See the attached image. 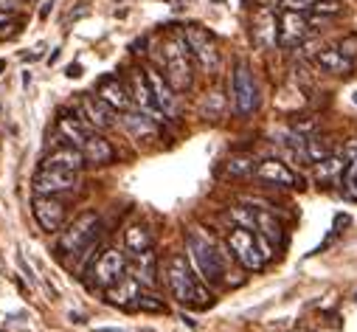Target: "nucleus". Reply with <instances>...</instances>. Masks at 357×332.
Instances as JSON below:
<instances>
[{
  "instance_id": "4be33fe9",
  "label": "nucleus",
  "mask_w": 357,
  "mask_h": 332,
  "mask_svg": "<svg viewBox=\"0 0 357 332\" xmlns=\"http://www.w3.org/2000/svg\"><path fill=\"white\" fill-rule=\"evenodd\" d=\"M130 273H132L141 285H146V287H155V285H158V259H155V254H152V248H146V251L135 254V262L130 265Z\"/></svg>"
},
{
  "instance_id": "c756f323",
  "label": "nucleus",
  "mask_w": 357,
  "mask_h": 332,
  "mask_svg": "<svg viewBox=\"0 0 357 332\" xmlns=\"http://www.w3.org/2000/svg\"><path fill=\"white\" fill-rule=\"evenodd\" d=\"M228 214L234 217V222H236V225H242V228H253V231H256V209L234 206V209H228Z\"/></svg>"
},
{
  "instance_id": "7ed1b4c3",
  "label": "nucleus",
  "mask_w": 357,
  "mask_h": 332,
  "mask_svg": "<svg viewBox=\"0 0 357 332\" xmlns=\"http://www.w3.org/2000/svg\"><path fill=\"white\" fill-rule=\"evenodd\" d=\"M228 248H231V254L236 257V262L245 271H261L264 262L271 259L273 251H276V248L267 242L261 234H256L253 228H242V225H236L228 234Z\"/></svg>"
},
{
  "instance_id": "9d476101",
  "label": "nucleus",
  "mask_w": 357,
  "mask_h": 332,
  "mask_svg": "<svg viewBox=\"0 0 357 332\" xmlns=\"http://www.w3.org/2000/svg\"><path fill=\"white\" fill-rule=\"evenodd\" d=\"M144 76L149 82V91H152L155 105L160 107V113L166 119H177V116H181V96H177V91L172 88V82L158 68H144Z\"/></svg>"
},
{
  "instance_id": "c85d7f7f",
  "label": "nucleus",
  "mask_w": 357,
  "mask_h": 332,
  "mask_svg": "<svg viewBox=\"0 0 357 332\" xmlns=\"http://www.w3.org/2000/svg\"><path fill=\"white\" fill-rule=\"evenodd\" d=\"M135 307H138L141 312H152V315H158V312H166V304H163V299H158L155 293H138V299H135Z\"/></svg>"
},
{
  "instance_id": "412c9836",
  "label": "nucleus",
  "mask_w": 357,
  "mask_h": 332,
  "mask_svg": "<svg viewBox=\"0 0 357 332\" xmlns=\"http://www.w3.org/2000/svg\"><path fill=\"white\" fill-rule=\"evenodd\" d=\"M256 234H261L273 248H284V225L276 220L273 211H256Z\"/></svg>"
},
{
  "instance_id": "5701e85b",
  "label": "nucleus",
  "mask_w": 357,
  "mask_h": 332,
  "mask_svg": "<svg viewBox=\"0 0 357 332\" xmlns=\"http://www.w3.org/2000/svg\"><path fill=\"white\" fill-rule=\"evenodd\" d=\"M141 293V282L135 276H124L121 282H116L113 287H107V301L113 307H130Z\"/></svg>"
},
{
  "instance_id": "6e6552de",
  "label": "nucleus",
  "mask_w": 357,
  "mask_h": 332,
  "mask_svg": "<svg viewBox=\"0 0 357 332\" xmlns=\"http://www.w3.org/2000/svg\"><path fill=\"white\" fill-rule=\"evenodd\" d=\"M127 273V259L116 248H107V251L91 265L87 276H91V287H113L116 282H121Z\"/></svg>"
},
{
  "instance_id": "a211bd4d",
  "label": "nucleus",
  "mask_w": 357,
  "mask_h": 332,
  "mask_svg": "<svg viewBox=\"0 0 357 332\" xmlns=\"http://www.w3.org/2000/svg\"><path fill=\"white\" fill-rule=\"evenodd\" d=\"M253 40H256V45H261V48L279 45V20H276L273 12L261 9V12L253 17Z\"/></svg>"
},
{
  "instance_id": "a878e982",
  "label": "nucleus",
  "mask_w": 357,
  "mask_h": 332,
  "mask_svg": "<svg viewBox=\"0 0 357 332\" xmlns=\"http://www.w3.org/2000/svg\"><path fill=\"white\" fill-rule=\"evenodd\" d=\"M343 172H346V158L343 155H329V158H324V160L315 163V178L321 183H329L335 178H343Z\"/></svg>"
},
{
  "instance_id": "bb28decb",
  "label": "nucleus",
  "mask_w": 357,
  "mask_h": 332,
  "mask_svg": "<svg viewBox=\"0 0 357 332\" xmlns=\"http://www.w3.org/2000/svg\"><path fill=\"white\" fill-rule=\"evenodd\" d=\"M225 172L231 178H248L256 172V160L250 155H234L228 163H225Z\"/></svg>"
},
{
  "instance_id": "393cba45",
  "label": "nucleus",
  "mask_w": 357,
  "mask_h": 332,
  "mask_svg": "<svg viewBox=\"0 0 357 332\" xmlns=\"http://www.w3.org/2000/svg\"><path fill=\"white\" fill-rule=\"evenodd\" d=\"M124 248L132 254H141L146 248H152V231L141 222H132L127 231H124Z\"/></svg>"
},
{
  "instance_id": "e433bc0d",
  "label": "nucleus",
  "mask_w": 357,
  "mask_h": 332,
  "mask_svg": "<svg viewBox=\"0 0 357 332\" xmlns=\"http://www.w3.org/2000/svg\"><path fill=\"white\" fill-rule=\"evenodd\" d=\"M96 332H130V329H121V326H99Z\"/></svg>"
},
{
  "instance_id": "b1692460",
  "label": "nucleus",
  "mask_w": 357,
  "mask_h": 332,
  "mask_svg": "<svg viewBox=\"0 0 357 332\" xmlns=\"http://www.w3.org/2000/svg\"><path fill=\"white\" fill-rule=\"evenodd\" d=\"M56 127H59V133L65 135V141H68V144H73V146H79V149H82V144L87 141V135L93 133V130L87 127L82 119H76V116H68V113H62V116H59Z\"/></svg>"
},
{
  "instance_id": "4c0bfd02",
  "label": "nucleus",
  "mask_w": 357,
  "mask_h": 332,
  "mask_svg": "<svg viewBox=\"0 0 357 332\" xmlns=\"http://www.w3.org/2000/svg\"><path fill=\"white\" fill-rule=\"evenodd\" d=\"M79 70H82L79 65H70V68H68V76H79Z\"/></svg>"
},
{
  "instance_id": "2f4dec72",
  "label": "nucleus",
  "mask_w": 357,
  "mask_h": 332,
  "mask_svg": "<svg viewBox=\"0 0 357 332\" xmlns=\"http://www.w3.org/2000/svg\"><path fill=\"white\" fill-rule=\"evenodd\" d=\"M343 195L349 200H357V166H346V172H343Z\"/></svg>"
},
{
  "instance_id": "58836bf2",
  "label": "nucleus",
  "mask_w": 357,
  "mask_h": 332,
  "mask_svg": "<svg viewBox=\"0 0 357 332\" xmlns=\"http://www.w3.org/2000/svg\"><path fill=\"white\" fill-rule=\"evenodd\" d=\"M0 70H6V62L3 59H0Z\"/></svg>"
},
{
  "instance_id": "aec40b11",
  "label": "nucleus",
  "mask_w": 357,
  "mask_h": 332,
  "mask_svg": "<svg viewBox=\"0 0 357 332\" xmlns=\"http://www.w3.org/2000/svg\"><path fill=\"white\" fill-rule=\"evenodd\" d=\"M315 62H318V68L321 70H326V73H335V76H346V73H351V56H346L340 48H321L318 54H315Z\"/></svg>"
},
{
  "instance_id": "423d86ee",
  "label": "nucleus",
  "mask_w": 357,
  "mask_h": 332,
  "mask_svg": "<svg viewBox=\"0 0 357 332\" xmlns=\"http://www.w3.org/2000/svg\"><path fill=\"white\" fill-rule=\"evenodd\" d=\"M183 37H186V43H189V48H192L195 62H197L206 73H217V68H220V45H217V37H214L208 29L197 26V23L186 26V29H183Z\"/></svg>"
},
{
  "instance_id": "c9c22d12",
  "label": "nucleus",
  "mask_w": 357,
  "mask_h": 332,
  "mask_svg": "<svg viewBox=\"0 0 357 332\" xmlns=\"http://www.w3.org/2000/svg\"><path fill=\"white\" fill-rule=\"evenodd\" d=\"M20 9V0H0V12H6V15H15Z\"/></svg>"
},
{
  "instance_id": "ddd939ff",
  "label": "nucleus",
  "mask_w": 357,
  "mask_h": 332,
  "mask_svg": "<svg viewBox=\"0 0 357 332\" xmlns=\"http://www.w3.org/2000/svg\"><path fill=\"white\" fill-rule=\"evenodd\" d=\"M312 34V20L304 17V12H282L279 17V45L296 48Z\"/></svg>"
},
{
  "instance_id": "f3484780",
  "label": "nucleus",
  "mask_w": 357,
  "mask_h": 332,
  "mask_svg": "<svg viewBox=\"0 0 357 332\" xmlns=\"http://www.w3.org/2000/svg\"><path fill=\"white\" fill-rule=\"evenodd\" d=\"M82 155H84L87 163H93V166H107L116 158V149H113V144L105 135H99L93 130L91 135H87V141L82 144Z\"/></svg>"
},
{
  "instance_id": "f8f14e48",
  "label": "nucleus",
  "mask_w": 357,
  "mask_h": 332,
  "mask_svg": "<svg viewBox=\"0 0 357 332\" xmlns=\"http://www.w3.org/2000/svg\"><path fill=\"white\" fill-rule=\"evenodd\" d=\"M79 116L91 130H110L116 127V110L102 96H82L79 99Z\"/></svg>"
},
{
  "instance_id": "39448f33",
  "label": "nucleus",
  "mask_w": 357,
  "mask_h": 332,
  "mask_svg": "<svg viewBox=\"0 0 357 332\" xmlns=\"http://www.w3.org/2000/svg\"><path fill=\"white\" fill-rule=\"evenodd\" d=\"M96 239H99V217H96L93 211H84V214H79V217L62 231L59 248H62L65 254L79 257L84 248H91Z\"/></svg>"
},
{
  "instance_id": "f704fd0d",
  "label": "nucleus",
  "mask_w": 357,
  "mask_h": 332,
  "mask_svg": "<svg viewBox=\"0 0 357 332\" xmlns=\"http://www.w3.org/2000/svg\"><path fill=\"white\" fill-rule=\"evenodd\" d=\"M343 158H346V166H357V138L346 141V146H343Z\"/></svg>"
},
{
  "instance_id": "72a5a7b5",
  "label": "nucleus",
  "mask_w": 357,
  "mask_h": 332,
  "mask_svg": "<svg viewBox=\"0 0 357 332\" xmlns=\"http://www.w3.org/2000/svg\"><path fill=\"white\" fill-rule=\"evenodd\" d=\"M15 31H17L15 17H12V15H6V12H0V37H12Z\"/></svg>"
},
{
  "instance_id": "20e7f679",
  "label": "nucleus",
  "mask_w": 357,
  "mask_h": 332,
  "mask_svg": "<svg viewBox=\"0 0 357 332\" xmlns=\"http://www.w3.org/2000/svg\"><path fill=\"white\" fill-rule=\"evenodd\" d=\"M186 251H189V259L192 265L197 268V273L208 282V285H220L222 276H225V259L220 254V248L200 231L195 228L189 236H186Z\"/></svg>"
},
{
  "instance_id": "f03ea898",
  "label": "nucleus",
  "mask_w": 357,
  "mask_h": 332,
  "mask_svg": "<svg viewBox=\"0 0 357 332\" xmlns=\"http://www.w3.org/2000/svg\"><path fill=\"white\" fill-rule=\"evenodd\" d=\"M163 276H166V285H169V293L174 301H181L186 307H208L211 304V293L195 279L189 262L183 254H172L166 268H163Z\"/></svg>"
},
{
  "instance_id": "cd10ccee",
  "label": "nucleus",
  "mask_w": 357,
  "mask_h": 332,
  "mask_svg": "<svg viewBox=\"0 0 357 332\" xmlns=\"http://www.w3.org/2000/svg\"><path fill=\"white\" fill-rule=\"evenodd\" d=\"M307 155H310L312 163H318V160H324V158L332 155V144L326 138H321V135L312 133V135H307Z\"/></svg>"
},
{
  "instance_id": "0eeeda50",
  "label": "nucleus",
  "mask_w": 357,
  "mask_h": 332,
  "mask_svg": "<svg viewBox=\"0 0 357 332\" xmlns=\"http://www.w3.org/2000/svg\"><path fill=\"white\" fill-rule=\"evenodd\" d=\"M231 93H234V107L239 116H250L259 107V85H256V76L248 62H239L234 68Z\"/></svg>"
},
{
  "instance_id": "9b49d317",
  "label": "nucleus",
  "mask_w": 357,
  "mask_h": 332,
  "mask_svg": "<svg viewBox=\"0 0 357 332\" xmlns=\"http://www.w3.org/2000/svg\"><path fill=\"white\" fill-rule=\"evenodd\" d=\"M79 186V172H68V169H43L34 175V192L37 195H62V192H73Z\"/></svg>"
},
{
  "instance_id": "f257e3e1",
  "label": "nucleus",
  "mask_w": 357,
  "mask_h": 332,
  "mask_svg": "<svg viewBox=\"0 0 357 332\" xmlns=\"http://www.w3.org/2000/svg\"><path fill=\"white\" fill-rule=\"evenodd\" d=\"M160 68L163 76L172 82L177 93H183L195 85V56L183 37V29H174L160 40Z\"/></svg>"
},
{
  "instance_id": "1a4fd4ad",
  "label": "nucleus",
  "mask_w": 357,
  "mask_h": 332,
  "mask_svg": "<svg viewBox=\"0 0 357 332\" xmlns=\"http://www.w3.org/2000/svg\"><path fill=\"white\" fill-rule=\"evenodd\" d=\"M256 181L267 183V186H282V189H304V178L290 169V166L279 158H267L261 163H256V172H253Z\"/></svg>"
},
{
  "instance_id": "6ab92c4d",
  "label": "nucleus",
  "mask_w": 357,
  "mask_h": 332,
  "mask_svg": "<svg viewBox=\"0 0 357 332\" xmlns=\"http://www.w3.org/2000/svg\"><path fill=\"white\" fill-rule=\"evenodd\" d=\"M84 163H87V160H84L82 149L73 146V144H65V146L54 149V152L43 160V166H51V169H68V172H82Z\"/></svg>"
},
{
  "instance_id": "7c9ffc66",
  "label": "nucleus",
  "mask_w": 357,
  "mask_h": 332,
  "mask_svg": "<svg viewBox=\"0 0 357 332\" xmlns=\"http://www.w3.org/2000/svg\"><path fill=\"white\" fill-rule=\"evenodd\" d=\"M312 12L321 15V17H335V15L343 12V3H340V0H315Z\"/></svg>"
},
{
  "instance_id": "4468645a",
  "label": "nucleus",
  "mask_w": 357,
  "mask_h": 332,
  "mask_svg": "<svg viewBox=\"0 0 357 332\" xmlns=\"http://www.w3.org/2000/svg\"><path fill=\"white\" fill-rule=\"evenodd\" d=\"M31 214H34L37 225L43 231H48V234H54V231H59L65 225V206L54 195H37L31 200Z\"/></svg>"
},
{
  "instance_id": "473e14b6",
  "label": "nucleus",
  "mask_w": 357,
  "mask_h": 332,
  "mask_svg": "<svg viewBox=\"0 0 357 332\" xmlns=\"http://www.w3.org/2000/svg\"><path fill=\"white\" fill-rule=\"evenodd\" d=\"M284 12H312L315 0H279Z\"/></svg>"
},
{
  "instance_id": "2eb2a0df",
  "label": "nucleus",
  "mask_w": 357,
  "mask_h": 332,
  "mask_svg": "<svg viewBox=\"0 0 357 332\" xmlns=\"http://www.w3.org/2000/svg\"><path fill=\"white\" fill-rule=\"evenodd\" d=\"M121 127L132 135V141H144V144H152V141H158V121L149 116V113H144V110H127L124 116H121Z\"/></svg>"
},
{
  "instance_id": "dca6fc26",
  "label": "nucleus",
  "mask_w": 357,
  "mask_h": 332,
  "mask_svg": "<svg viewBox=\"0 0 357 332\" xmlns=\"http://www.w3.org/2000/svg\"><path fill=\"white\" fill-rule=\"evenodd\" d=\"M96 96H102V99H105L116 113H119V110H121V113H127V110H130V105H132V93H130V88L124 85V82H121L119 76H105Z\"/></svg>"
}]
</instances>
